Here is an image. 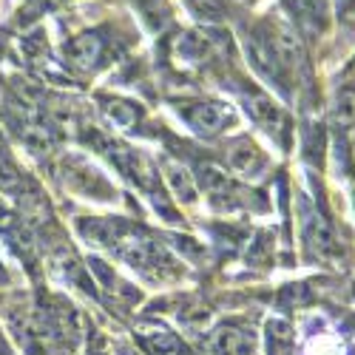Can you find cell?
<instances>
[{
    "instance_id": "obj_1",
    "label": "cell",
    "mask_w": 355,
    "mask_h": 355,
    "mask_svg": "<svg viewBox=\"0 0 355 355\" xmlns=\"http://www.w3.org/2000/svg\"><path fill=\"white\" fill-rule=\"evenodd\" d=\"M264 40L270 43L276 60L282 66V71H295L304 63V51H302V40L295 35V28L287 23H273L270 32L264 35Z\"/></svg>"
},
{
    "instance_id": "obj_2",
    "label": "cell",
    "mask_w": 355,
    "mask_h": 355,
    "mask_svg": "<svg viewBox=\"0 0 355 355\" xmlns=\"http://www.w3.org/2000/svg\"><path fill=\"white\" fill-rule=\"evenodd\" d=\"M185 123L202 137H214L230 123V108L225 103H214V100L193 103L185 108Z\"/></svg>"
},
{
    "instance_id": "obj_3",
    "label": "cell",
    "mask_w": 355,
    "mask_h": 355,
    "mask_svg": "<svg viewBox=\"0 0 355 355\" xmlns=\"http://www.w3.org/2000/svg\"><path fill=\"white\" fill-rule=\"evenodd\" d=\"M287 9L307 32H324L330 23V0H287Z\"/></svg>"
},
{
    "instance_id": "obj_4",
    "label": "cell",
    "mask_w": 355,
    "mask_h": 355,
    "mask_svg": "<svg viewBox=\"0 0 355 355\" xmlns=\"http://www.w3.org/2000/svg\"><path fill=\"white\" fill-rule=\"evenodd\" d=\"M66 54L77 69H97L105 54V40L100 35H80L66 46Z\"/></svg>"
},
{
    "instance_id": "obj_5",
    "label": "cell",
    "mask_w": 355,
    "mask_h": 355,
    "mask_svg": "<svg viewBox=\"0 0 355 355\" xmlns=\"http://www.w3.org/2000/svg\"><path fill=\"white\" fill-rule=\"evenodd\" d=\"M227 162H230L233 171H239L242 176H259L264 171V165H268L264 154L250 139H236L230 145V151H227Z\"/></svg>"
},
{
    "instance_id": "obj_6",
    "label": "cell",
    "mask_w": 355,
    "mask_h": 355,
    "mask_svg": "<svg viewBox=\"0 0 355 355\" xmlns=\"http://www.w3.org/2000/svg\"><path fill=\"white\" fill-rule=\"evenodd\" d=\"M137 338L151 355H182V341L176 338L171 330L159 327V324H142L137 330Z\"/></svg>"
},
{
    "instance_id": "obj_7",
    "label": "cell",
    "mask_w": 355,
    "mask_h": 355,
    "mask_svg": "<svg viewBox=\"0 0 355 355\" xmlns=\"http://www.w3.org/2000/svg\"><path fill=\"white\" fill-rule=\"evenodd\" d=\"M256 338L242 327H222L214 333V352L216 355H253Z\"/></svg>"
},
{
    "instance_id": "obj_8",
    "label": "cell",
    "mask_w": 355,
    "mask_h": 355,
    "mask_svg": "<svg viewBox=\"0 0 355 355\" xmlns=\"http://www.w3.org/2000/svg\"><path fill=\"white\" fill-rule=\"evenodd\" d=\"M245 108L253 120L264 128V131H282L284 128V116H282V108L268 97V94H248L245 97Z\"/></svg>"
},
{
    "instance_id": "obj_9",
    "label": "cell",
    "mask_w": 355,
    "mask_h": 355,
    "mask_svg": "<svg viewBox=\"0 0 355 355\" xmlns=\"http://www.w3.org/2000/svg\"><path fill=\"white\" fill-rule=\"evenodd\" d=\"M304 242L307 248L315 253V256H330L338 250L336 245V236H333V227L327 225V219H324L321 214H313L304 225Z\"/></svg>"
},
{
    "instance_id": "obj_10",
    "label": "cell",
    "mask_w": 355,
    "mask_h": 355,
    "mask_svg": "<svg viewBox=\"0 0 355 355\" xmlns=\"http://www.w3.org/2000/svg\"><path fill=\"white\" fill-rule=\"evenodd\" d=\"M330 116L338 128H355V88L352 85H344L333 97Z\"/></svg>"
},
{
    "instance_id": "obj_11",
    "label": "cell",
    "mask_w": 355,
    "mask_h": 355,
    "mask_svg": "<svg viewBox=\"0 0 355 355\" xmlns=\"http://www.w3.org/2000/svg\"><path fill=\"white\" fill-rule=\"evenodd\" d=\"M293 347H295V336L290 330V324L273 318L268 324V352L270 355H293Z\"/></svg>"
},
{
    "instance_id": "obj_12",
    "label": "cell",
    "mask_w": 355,
    "mask_h": 355,
    "mask_svg": "<svg viewBox=\"0 0 355 355\" xmlns=\"http://www.w3.org/2000/svg\"><path fill=\"white\" fill-rule=\"evenodd\" d=\"M188 9L202 20H219L225 15L219 0H188Z\"/></svg>"
},
{
    "instance_id": "obj_13",
    "label": "cell",
    "mask_w": 355,
    "mask_h": 355,
    "mask_svg": "<svg viewBox=\"0 0 355 355\" xmlns=\"http://www.w3.org/2000/svg\"><path fill=\"white\" fill-rule=\"evenodd\" d=\"M338 17L355 26V0H338Z\"/></svg>"
},
{
    "instance_id": "obj_14",
    "label": "cell",
    "mask_w": 355,
    "mask_h": 355,
    "mask_svg": "<svg viewBox=\"0 0 355 355\" xmlns=\"http://www.w3.org/2000/svg\"><path fill=\"white\" fill-rule=\"evenodd\" d=\"M0 355H3V336H0Z\"/></svg>"
},
{
    "instance_id": "obj_15",
    "label": "cell",
    "mask_w": 355,
    "mask_h": 355,
    "mask_svg": "<svg viewBox=\"0 0 355 355\" xmlns=\"http://www.w3.org/2000/svg\"><path fill=\"white\" fill-rule=\"evenodd\" d=\"M6 279V273H3V268H0V282H3Z\"/></svg>"
},
{
    "instance_id": "obj_16",
    "label": "cell",
    "mask_w": 355,
    "mask_h": 355,
    "mask_svg": "<svg viewBox=\"0 0 355 355\" xmlns=\"http://www.w3.org/2000/svg\"><path fill=\"white\" fill-rule=\"evenodd\" d=\"M250 3H256V0H250Z\"/></svg>"
}]
</instances>
